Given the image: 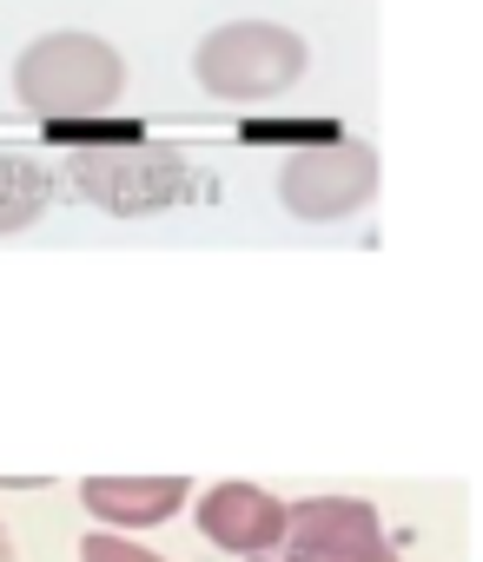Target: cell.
Returning a JSON list of instances; mask_svg holds the SVG:
<instances>
[{"label":"cell","instance_id":"6","mask_svg":"<svg viewBox=\"0 0 483 562\" xmlns=\"http://www.w3.org/2000/svg\"><path fill=\"white\" fill-rule=\"evenodd\" d=\"M192 516H199V536L212 549L246 555V562L266 555L279 542V529H285V503L272 490H259V483H212Z\"/></svg>","mask_w":483,"mask_h":562},{"label":"cell","instance_id":"11","mask_svg":"<svg viewBox=\"0 0 483 562\" xmlns=\"http://www.w3.org/2000/svg\"><path fill=\"white\" fill-rule=\"evenodd\" d=\"M0 562H14V542H8V529H0Z\"/></svg>","mask_w":483,"mask_h":562},{"label":"cell","instance_id":"3","mask_svg":"<svg viewBox=\"0 0 483 562\" xmlns=\"http://www.w3.org/2000/svg\"><path fill=\"white\" fill-rule=\"evenodd\" d=\"M67 186L113 212V218H153L166 205H179L192 192V166L179 146L159 139H133V146H100V153H74L67 159Z\"/></svg>","mask_w":483,"mask_h":562},{"label":"cell","instance_id":"8","mask_svg":"<svg viewBox=\"0 0 483 562\" xmlns=\"http://www.w3.org/2000/svg\"><path fill=\"white\" fill-rule=\"evenodd\" d=\"M54 199V172L41 159H21V153H0V238L8 232H27Z\"/></svg>","mask_w":483,"mask_h":562},{"label":"cell","instance_id":"5","mask_svg":"<svg viewBox=\"0 0 483 562\" xmlns=\"http://www.w3.org/2000/svg\"><path fill=\"white\" fill-rule=\"evenodd\" d=\"M378 192V153L364 139H332V146H305L285 159L279 172V205L305 225H332L364 212Z\"/></svg>","mask_w":483,"mask_h":562},{"label":"cell","instance_id":"7","mask_svg":"<svg viewBox=\"0 0 483 562\" xmlns=\"http://www.w3.org/2000/svg\"><path fill=\"white\" fill-rule=\"evenodd\" d=\"M186 476H87L80 483V503L100 529L113 536H139V529H159L186 509Z\"/></svg>","mask_w":483,"mask_h":562},{"label":"cell","instance_id":"1","mask_svg":"<svg viewBox=\"0 0 483 562\" xmlns=\"http://www.w3.org/2000/svg\"><path fill=\"white\" fill-rule=\"evenodd\" d=\"M14 100L41 120H100L126 100V60L113 41L100 34H41L21 60H14Z\"/></svg>","mask_w":483,"mask_h":562},{"label":"cell","instance_id":"10","mask_svg":"<svg viewBox=\"0 0 483 562\" xmlns=\"http://www.w3.org/2000/svg\"><path fill=\"white\" fill-rule=\"evenodd\" d=\"M80 562H172V555L146 549L139 536H113V529H100V536L80 542Z\"/></svg>","mask_w":483,"mask_h":562},{"label":"cell","instance_id":"9","mask_svg":"<svg viewBox=\"0 0 483 562\" xmlns=\"http://www.w3.org/2000/svg\"><path fill=\"white\" fill-rule=\"evenodd\" d=\"M47 139L67 146V153H100V146H133V139H146V126L100 113V120H60V126H47Z\"/></svg>","mask_w":483,"mask_h":562},{"label":"cell","instance_id":"4","mask_svg":"<svg viewBox=\"0 0 483 562\" xmlns=\"http://www.w3.org/2000/svg\"><path fill=\"white\" fill-rule=\"evenodd\" d=\"M252 562H404L384 536V516L364 496H305L285 503V529Z\"/></svg>","mask_w":483,"mask_h":562},{"label":"cell","instance_id":"2","mask_svg":"<svg viewBox=\"0 0 483 562\" xmlns=\"http://www.w3.org/2000/svg\"><path fill=\"white\" fill-rule=\"evenodd\" d=\"M192 74L212 100H232V106H259V100H279L299 87L305 74V41L279 21H225L199 41L192 54Z\"/></svg>","mask_w":483,"mask_h":562}]
</instances>
